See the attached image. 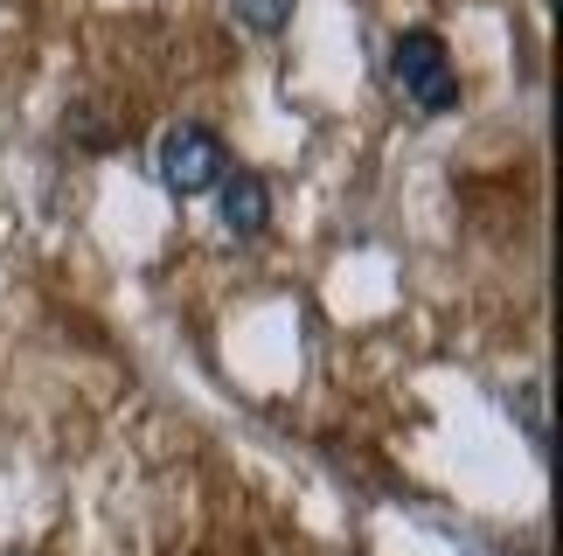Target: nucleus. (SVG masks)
I'll list each match as a JSON object with an SVG mask.
<instances>
[{"label": "nucleus", "instance_id": "3", "mask_svg": "<svg viewBox=\"0 0 563 556\" xmlns=\"http://www.w3.org/2000/svg\"><path fill=\"white\" fill-rule=\"evenodd\" d=\"M216 216H223L230 237H265V223H272L265 175H223L216 181Z\"/></svg>", "mask_w": 563, "mask_h": 556}, {"label": "nucleus", "instance_id": "2", "mask_svg": "<svg viewBox=\"0 0 563 556\" xmlns=\"http://www.w3.org/2000/svg\"><path fill=\"white\" fill-rule=\"evenodd\" d=\"M389 70H397L404 98L418 104V112H452L460 104V70H452L445 42L431 29H404L397 35V56H389Z\"/></svg>", "mask_w": 563, "mask_h": 556}, {"label": "nucleus", "instance_id": "5", "mask_svg": "<svg viewBox=\"0 0 563 556\" xmlns=\"http://www.w3.org/2000/svg\"><path fill=\"white\" fill-rule=\"evenodd\" d=\"M515 418H522V432H529V438L550 453V411L536 403V390H515Z\"/></svg>", "mask_w": 563, "mask_h": 556}, {"label": "nucleus", "instance_id": "1", "mask_svg": "<svg viewBox=\"0 0 563 556\" xmlns=\"http://www.w3.org/2000/svg\"><path fill=\"white\" fill-rule=\"evenodd\" d=\"M154 175H161L167 196H209L230 175V146L209 125H167L161 146H154Z\"/></svg>", "mask_w": 563, "mask_h": 556}, {"label": "nucleus", "instance_id": "4", "mask_svg": "<svg viewBox=\"0 0 563 556\" xmlns=\"http://www.w3.org/2000/svg\"><path fill=\"white\" fill-rule=\"evenodd\" d=\"M299 0H230V14H236V29H251V35H278L292 21Z\"/></svg>", "mask_w": 563, "mask_h": 556}]
</instances>
